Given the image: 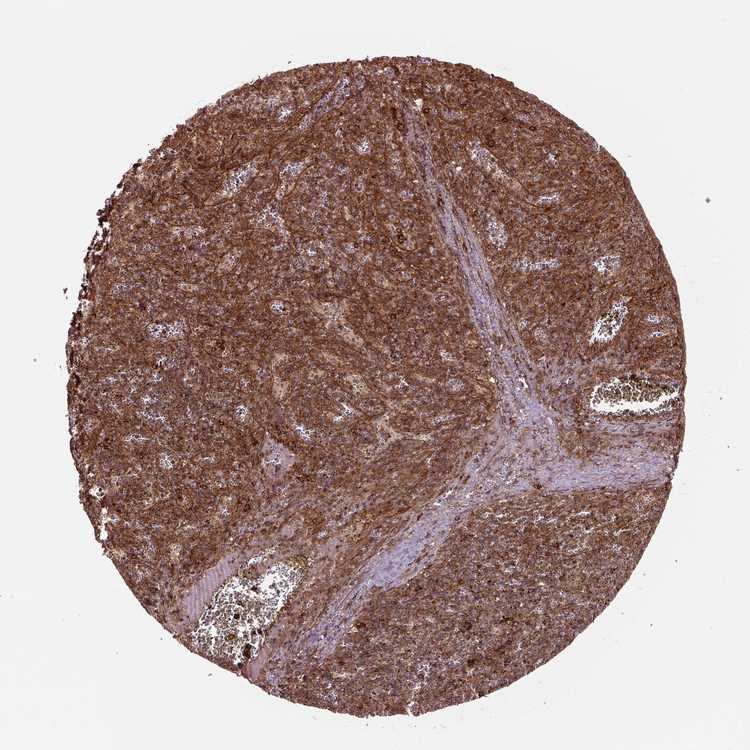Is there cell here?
I'll list each match as a JSON object with an SVG mask.
<instances>
[{
	"label": "cell",
	"instance_id": "6da1fadb",
	"mask_svg": "<svg viewBox=\"0 0 750 750\" xmlns=\"http://www.w3.org/2000/svg\"><path fill=\"white\" fill-rule=\"evenodd\" d=\"M296 581L289 568L278 567L258 578L228 583L200 620L195 638L199 649L229 659L249 655Z\"/></svg>",
	"mask_w": 750,
	"mask_h": 750
},
{
	"label": "cell",
	"instance_id": "7a4b0ae2",
	"mask_svg": "<svg viewBox=\"0 0 750 750\" xmlns=\"http://www.w3.org/2000/svg\"><path fill=\"white\" fill-rule=\"evenodd\" d=\"M672 395L673 388L661 382L619 380L598 388L593 402L600 410H640L663 404Z\"/></svg>",
	"mask_w": 750,
	"mask_h": 750
}]
</instances>
